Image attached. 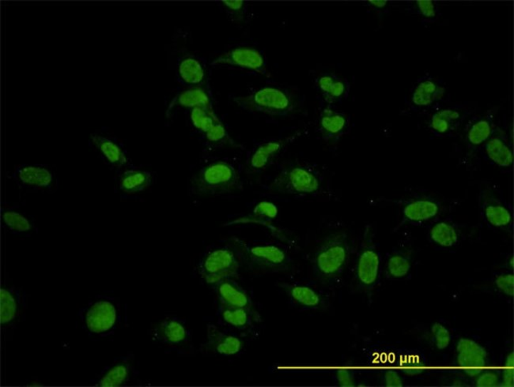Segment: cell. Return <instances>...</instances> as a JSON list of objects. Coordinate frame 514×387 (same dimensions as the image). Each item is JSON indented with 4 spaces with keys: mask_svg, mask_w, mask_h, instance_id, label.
<instances>
[{
    "mask_svg": "<svg viewBox=\"0 0 514 387\" xmlns=\"http://www.w3.org/2000/svg\"><path fill=\"white\" fill-rule=\"evenodd\" d=\"M235 252L248 266L268 273L289 270L290 255L280 246L273 243H256L237 238L233 240Z\"/></svg>",
    "mask_w": 514,
    "mask_h": 387,
    "instance_id": "3",
    "label": "cell"
},
{
    "mask_svg": "<svg viewBox=\"0 0 514 387\" xmlns=\"http://www.w3.org/2000/svg\"><path fill=\"white\" fill-rule=\"evenodd\" d=\"M479 203L483 217L490 226L503 229L512 226L513 216L509 208L493 191L482 190Z\"/></svg>",
    "mask_w": 514,
    "mask_h": 387,
    "instance_id": "13",
    "label": "cell"
},
{
    "mask_svg": "<svg viewBox=\"0 0 514 387\" xmlns=\"http://www.w3.org/2000/svg\"><path fill=\"white\" fill-rule=\"evenodd\" d=\"M5 226L12 233L18 234L26 233L32 230L33 225L23 213L16 211H5L3 213Z\"/></svg>",
    "mask_w": 514,
    "mask_h": 387,
    "instance_id": "35",
    "label": "cell"
},
{
    "mask_svg": "<svg viewBox=\"0 0 514 387\" xmlns=\"http://www.w3.org/2000/svg\"><path fill=\"white\" fill-rule=\"evenodd\" d=\"M431 332L435 346H436L439 349H444L448 347L449 342H451V336L445 327L437 322V324L433 325Z\"/></svg>",
    "mask_w": 514,
    "mask_h": 387,
    "instance_id": "38",
    "label": "cell"
},
{
    "mask_svg": "<svg viewBox=\"0 0 514 387\" xmlns=\"http://www.w3.org/2000/svg\"><path fill=\"white\" fill-rule=\"evenodd\" d=\"M204 346L210 353L230 356L238 354L244 344L238 336L210 324L206 328V339Z\"/></svg>",
    "mask_w": 514,
    "mask_h": 387,
    "instance_id": "15",
    "label": "cell"
},
{
    "mask_svg": "<svg viewBox=\"0 0 514 387\" xmlns=\"http://www.w3.org/2000/svg\"><path fill=\"white\" fill-rule=\"evenodd\" d=\"M318 88L325 102L330 105L339 102L347 90L345 83L332 75L320 76L318 80Z\"/></svg>",
    "mask_w": 514,
    "mask_h": 387,
    "instance_id": "22",
    "label": "cell"
},
{
    "mask_svg": "<svg viewBox=\"0 0 514 387\" xmlns=\"http://www.w3.org/2000/svg\"><path fill=\"white\" fill-rule=\"evenodd\" d=\"M459 118L458 112L452 110H441L434 115L431 126L434 131L444 134L451 130L453 125Z\"/></svg>",
    "mask_w": 514,
    "mask_h": 387,
    "instance_id": "34",
    "label": "cell"
},
{
    "mask_svg": "<svg viewBox=\"0 0 514 387\" xmlns=\"http://www.w3.org/2000/svg\"><path fill=\"white\" fill-rule=\"evenodd\" d=\"M495 284L505 295L513 297L514 294V277L513 275H502L497 276Z\"/></svg>",
    "mask_w": 514,
    "mask_h": 387,
    "instance_id": "39",
    "label": "cell"
},
{
    "mask_svg": "<svg viewBox=\"0 0 514 387\" xmlns=\"http://www.w3.org/2000/svg\"><path fill=\"white\" fill-rule=\"evenodd\" d=\"M337 383L340 386H354L355 378L351 371L340 369L337 373Z\"/></svg>",
    "mask_w": 514,
    "mask_h": 387,
    "instance_id": "42",
    "label": "cell"
},
{
    "mask_svg": "<svg viewBox=\"0 0 514 387\" xmlns=\"http://www.w3.org/2000/svg\"><path fill=\"white\" fill-rule=\"evenodd\" d=\"M441 204L434 198L422 197L413 198L405 203L403 207L402 224L420 226L438 216Z\"/></svg>",
    "mask_w": 514,
    "mask_h": 387,
    "instance_id": "16",
    "label": "cell"
},
{
    "mask_svg": "<svg viewBox=\"0 0 514 387\" xmlns=\"http://www.w3.org/2000/svg\"><path fill=\"white\" fill-rule=\"evenodd\" d=\"M348 121L345 115L325 107L319 117V131L326 142L337 140L344 134Z\"/></svg>",
    "mask_w": 514,
    "mask_h": 387,
    "instance_id": "20",
    "label": "cell"
},
{
    "mask_svg": "<svg viewBox=\"0 0 514 387\" xmlns=\"http://www.w3.org/2000/svg\"><path fill=\"white\" fill-rule=\"evenodd\" d=\"M1 328L6 339H10L17 327L24 321L28 307L30 297L16 286L2 288L1 293Z\"/></svg>",
    "mask_w": 514,
    "mask_h": 387,
    "instance_id": "9",
    "label": "cell"
},
{
    "mask_svg": "<svg viewBox=\"0 0 514 387\" xmlns=\"http://www.w3.org/2000/svg\"><path fill=\"white\" fill-rule=\"evenodd\" d=\"M492 127L490 122L486 119L477 121L468 133V140L471 145L478 147L483 144L491 137Z\"/></svg>",
    "mask_w": 514,
    "mask_h": 387,
    "instance_id": "36",
    "label": "cell"
},
{
    "mask_svg": "<svg viewBox=\"0 0 514 387\" xmlns=\"http://www.w3.org/2000/svg\"><path fill=\"white\" fill-rule=\"evenodd\" d=\"M241 187L240 174L233 164L216 161L199 171L192 181L196 196H217L231 193Z\"/></svg>",
    "mask_w": 514,
    "mask_h": 387,
    "instance_id": "4",
    "label": "cell"
},
{
    "mask_svg": "<svg viewBox=\"0 0 514 387\" xmlns=\"http://www.w3.org/2000/svg\"><path fill=\"white\" fill-rule=\"evenodd\" d=\"M137 375L135 356L128 354L116 358L92 381L98 386H122L130 383Z\"/></svg>",
    "mask_w": 514,
    "mask_h": 387,
    "instance_id": "10",
    "label": "cell"
},
{
    "mask_svg": "<svg viewBox=\"0 0 514 387\" xmlns=\"http://www.w3.org/2000/svg\"><path fill=\"white\" fill-rule=\"evenodd\" d=\"M179 75L182 80L192 87L198 88L205 80V70L202 63L194 57H187L180 63Z\"/></svg>",
    "mask_w": 514,
    "mask_h": 387,
    "instance_id": "27",
    "label": "cell"
},
{
    "mask_svg": "<svg viewBox=\"0 0 514 387\" xmlns=\"http://www.w3.org/2000/svg\"><path fill=\"white\" fill-rule=\"evenodd\" d=\"M212 65L238 67L262 73L266 70V60L258 50L253 48L240 47L225 53L211 63Z\"/></svg>",
    "mask_w": 514,
    "mask_h": 387,
    "instance_id": "14",
    "label": "cell"
},
{
    "mask_svg": "<svg viewBox=\"0 0 514 387\" xmlns=\"http://www.w3.org/2000/svg\"><path fill=\"white\" fill-rule=\"evenodd\" d=\"M411 268L409 255L404 253H395L388 259L387 273L392 278H402L408 275Z\"/></svg>",
    "mask_w": 514,
    "mask_h": 387,
    "instance_id": "31",
    "label": "cell"
},
{
    "mask_svg": "<svg viewBox=\"0 0 514 387\" xmlns=\"http://www.w3.org/2000/svg\"><path fill=\"white\" fill-rule=\"evenodd\" d=\"M189 328L183 319L169 317L161 320L152 329V339L162 345L178 347L190 339Z\"/></svg>",
    "mask_w": 514,
    "mask_h": 387,
    "instance_id": "11",
    "label": "cell"
},
{
    "mask_svg": "<svg viewBox=\"0 0 514 387\" xmlns=\"http://www.w3.org/2000/svg\"><path fill=\"white\" fill-rule=\"evenodd\" d=\"M419 10L424 16L426 18H433L436 14L435 11V5L432 1H427V0H422V1H417Z\"/></svg>",
    "mask_w": 514,
    "mask_h": 387,
    "instance_id": "43",
    "label": "cell"
},
{
    "mask_svg": "<svg viewBox=\"0 0 514 387\" xmlns=\"http://www.w3.org/2000/svg\"><path fill=\"white\" fill-rule=\"evenodd\" d=\"M503 386H514V354L511 353L506 357L503 373Z\"/></svg>",
    "mask_w": 514,
    "mask_h": 387,
    "instance_id": "40",
    "label": "cell"
},
{
    "mask_svg": "<svg viewBox=\"0 0 514 387\" xmlns=\"http://www.w3.org/2000/svg\"><path fill=\"white\" fill-rule=\"evenodd\" d=\"M299 136L300 133H296L288 138L262 143L251 155V159H249V166L257 171L266 169Z\"/></svg>",
    "mask_w": 514,
    "mask_h": 387,
    "instance_id": "17",
    "label": "cell"
},
{
    "mask_svg": "<svg viewBox=\"0 0 514 387\" xmlns=\"http://www.w3.org/2000/svg\"><path fill=\"white\" fill-rule=\"evenodd\" d=\"M280 286L293 303L306 310H316L323 304L322 296L310 286L298 283H283Z\"/></svg>",
    "mask_w": 514,
    "mask_h": 387,
    "instance_id": "19",
    "label": "cell"
},
{
    "mask_svg": "<svg viewBox=\"0 0 514 387\" xmlns=\"http://www.w3.org/2000/svg\"><path fill=\"white\" fill-rule=\"evenodd\" d=\"M444 95V91L438 88L432 81L421 83L415 92L413 94L412 100L414 104L418 106H427L432 104L435 100L440 99Z\"/></svg>",
    "mask_w": 514,
    "mask_h": 387,
    "instance_id": "30",
    "label": "cell"
},
{
    "mask_svg": "<svg viewBox=\"0 0 514 387\" xmlns=\"http://www.w3.org/2000/svg\"><path fill=\"white\" fill-rule=\"evenodd\" d=\"M485 150L489 159L499 167L508 168L512 166L513 155L508 143L501 137H492L487 141Z\"/></svg>",
    "mask_w": 514,
    "mask_h": 387,
    "instance_id": "24",
    "label": "cell"
},
{
    "mask_svg": "<svg viewBox=\"0 0 514 387\" xmlns=\"http://www.w3.org/2000/svg\"><path fill=\"white\" fill-rule=\"evenodd\" d=\"M384 383L387 386H403L402 378L394 371H389L384 374Z\"/></svg>",
    "mask_w": 514,
    "mask_h": 387,
    "instance_id": "44",
    "label": "cell"
},
{
    "mask_svg": "<svg viewBox=\"0 0 514 387\" xmlns=\"http://www.w3.org/2000/svg\"><path fill=\"white\" fill-rule=\"evenodd\" d=\"M77 317L90 338L105 339L113 334L120 324V307L116 298L97 295L80 308Z\"/></svg>",
    "mask_w": 514,
    "mask_h": 387,
    "instance_id": "1",
    "label": "cell"
},
{
    "mask_svg": "<svg viewBox=\"0 0 514 387\" xmlns=\"http://www.w3.org/2000/svg\"><path fill=\"white\" fill-rule=\"evenodd\" d=\"M271 191L290 196H308L320 189V180L315 171L304 166L284 169L271 183Z\"/></svg>",
    "mask_w": 514,
    "mask_h": 387,
    "instance_id": "7",
    "label": "cell"
},
{
    "mask_svg": "<svg viewBox=\"0 0 514 387\" xmlns=\"http://www.w3.org/2000/svg\"><path fill=\"white\" fill-rule=\"evenodd\" d=\"M234 100L244 110L273 117H290L300 106L295 95L276 88H263L247 96L235 97Z\"/></svg>",
    "mask_w": 514,
    "mask_h": 387,
    "instance_id": "2",
    "label": "cell"
},
{
    "mask_svg": "<svg viewBox=\"0 0 514 387\" xmlns=\"http://www.w3.org/2000/svg\"><path fill=\"white\" fill-rule=\"evenodd\" d=\"M21 183L31 188H47L53 181V175L47 169L38 166H25L18 170Z\"/></svg>",
    "mask_w": 514,
    "mask_h": 387,
    "instance_id": "26",
    "label": "cell"
},
{
    "mask_svg": "<svg viewBox=\"0 0 514 387\" xmlns=\"http://www.w3.org/2000/svg\"><path fill=\"white\" fill-rule=\"evenodd\" d=\"M371 232V229L367 228L355 266L357 281L368 290L374 287L377 283L382 264L380 250L372 239Z\"/></svg>",
    "mask_w": 514,
    "mask_h": 387,
    "instance_id": "8",
    "label": "cell"
},
{
    "mask_svg": "<svg viewBox=\"0 0 514 387\" xmlns=\"http://www.w3.org/2000/svg\"><path fill=\"white\" fill-rule=\"evenodd\" d=\"M498 383V376L493 371L481 373L476 381L477 386H495Z\"/></svg>",
    "mask_w": 514,
    "mask_h": 387,
    "instance_id": "41",
    "label": "cell"
},
{
    "mask_svg": "<svg viewBox=\"0 0 514 387\" xmlns=\"http://www.w3.org/2000/svg\"><path fill=\"white\" fill-rule=\"evenodd\" d=\"M241 260L235 250L218 248L210 250L199 262V275L209 285H217L238 275Z\"/></svg>",
    "mask_w": 514,
    "mask_h": 387,
    "instance_id": "6",
    "label": "cell"
},
{
    "mask_svg": "<svg viewBox=\"0 0 514 387\" xmlns=\"http://www.w3.org/2000/svg\"><path fill=\"white\" fill-rule=\"evenodd\" d=\"M370 5H372L377 9H382V7L387 5V1H383V0H378V1H369Z\"/></svg>",
    "mask_w": 514,
    "mask_h": 387,
    "instance_id": "45",
    "label": "cell"
},
{
    "mask_svg": "<svg viewBox=\"0 0 514 387\" xmlns=\"http://www.w3.org/2000/svg\"><path fill=\"white\" fill-rule=\"evenodd\" d=\"M152 184V175L145 171H126L120 181V189L128 194L145 190Z\"/></svg>",
    "mask_w": 514,
    "mask_h": 387,
    "instance_id": "28",
    "label": "cell"
},
{
    "mask_svg": "<svg viewBox=\"0 0 514 387\" xmlns=\"http://www.w3.org/2000/svg\"><path fill=\"white\" fill-rule=\"evenodd\" d=\"M429 238L434 245L449 248L458 245L460 234L455 226L444 221L439 222L431 228Z\"/></svg>",
    "mask_w": 514,
    "mask_h": 387,
    "instance_id": "23",
    "label": "cell"
},
{
    "mask_svg": "<svg viewBox=\"0 0 514 387\" xmlns=\"http://www.w3.org/2000/svg\"><path fill=\"white\" fill-rule=\"evenodd\" d=\"M174 106L192 110L195 107H211L210 97L201 88H194L182 92L171 102L169 110H172Z\"/></svg>",
    "mask_w": 514,
    "mask_h": 387,
    "instance_id": "25",
    "label": "cell"
},
{
    "mask_svg": "<svg viewBox=\"0 0 514 387\" xmlns=\"http://www.w3.org/2000/svg\"><path fill=\"white\" fill-rule=\"evenodd\" d=\"M190 117L192 124L204 134L220 121L211 107H195Z\"/></svg>",
    "mask_w": 514,
    "mask_h": 387,
    "instance_id": "32",
    "label": "cell"
},
{
    "mask_svg": "<svg viewBox=\"0 0 514 387\" xmlns=\"http://www.w3.org/2000/svg\"><path fill=\"white\" fill-rule=\"evenodd\" d=\"M216 287L221 306L243 307L253 310V301L251 296L233 279H225L216 285Z\"/></svg>",
    "mask_w": 514,
    "mask_h": 387,
    "instance_id": "18",
    "label": "cell"
},
{
    "mask_svg": "<svg viewBox=\"0 0 514 387\" xmlns=\"http://www.w3.org/2000/svg\"><path fill=\"white\" fill-rule=\"evenodd\" d=\"M91 139L111 164L117 166H122L127 163L123 150L116 143L98 135H92Z\"/></svg>",
    "mask_w": 514,
    "mask_h": 387,
    "instance_id": "29",
    "label": "cell"
},
{
    "mask_svg": "<svg viewBox=\"0 0 514 387\" xmlns=\"http://www.w3.org/2000/svg\"><path fill=\"white\" fill-rule=\"evenodd\" d=\"M488 355L479 344L462 339L456 347V363L470 377L479 376L487 366Z\"/></svg>",
    "mask_w": 514,
    "mask_h": 387,
    "instance_id": "12",
    "label": "cell"
},
{
    "mask_svg": "<svg viewBox=\"0 0 514 387\" xmlns=\"http://www.w3.org/2000/svg\"><path fill=\"white\" fill-rule=\"evenodd\" d=\"M219 319L227 327L245 329L253 324V312L243 307L219 306Z\"/></svg>",
    "mask_w": 514,
    "mask_h": 387,
    "instance_id": "21",
    "label": "cell"
},
{
    "mask_svg": "<svg viewBox=\"0 0 514 387\" xmlns=\"http://www.w3.org/2000/svg\"><path fill=\"white\" fill-rule=\"evenodd\" d=\"M277 215V206L268 201H263L255 206L251 216L242 219L241 222H253V223L266 225L268 222L274 220Z\"/></svg>",
    "mask_w": 514,
    "mask_h": 387,
    "instance_id": "33",
    "label": "cell"
},
{
    "mask_svg": "<svg viewBox=\"0 0 514 387\" xmlns=\"http://www.w3.org/2000/svg\"><path fill=\"white\" fill-rule=\"evenodd\" d=\"M349 256L350 247L346 233L332 234L321 243L314 255V271L323 278L337 277L345 269Z\"/></svg>",
    "mask_w": 514,
    "mask_h": 387,
    "instance_id": "5",
    "label": "cell"
},
{
    "mask_svg": "<svg viewBox=\"0 0 514 387\" xmlns=\"http://www.w3.org/2000/svg\"><path fill=\"white\" fill-rule=\"evenodd\" d=\"M228 18L234 23H244L248 16V4L240 0H226L221 2Z\"/></svg>",
    "mask_w": 514,
    "mask_h": 387,
    "instance_id": "37",
    "label": "cell"
}]
</instances>
